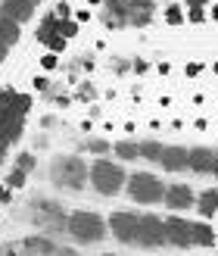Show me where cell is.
Wrapping results in <instances>:
<instances>
[{
    "mask_svg": "<svg viewBox=\"0 0 218 256\" xmlns=\"http://www.w3.org/2000/svg\"><path fill=\"white\" fill-rule=\"evenodd\" d=\"M194 206L200 210V216H206V219H212V216L218 212V190L212 188V190H203V194L197 197V203Z\"/></svg>",
    "mask_w": 218,
    "mask_h": 256,
    "instance_id": "obj_14",
    "label": "cell"
},
{
    "mask_svg": "<svg viewBox=\"0 0 218 256\" xmlns=\"http://www.w3.org/2000/svg\"><path fill=\"white\" fill-rule=\"evenodd\" d=\"M165 244H175V247H194V222L187 219H165Z\"/></svg>",
    "mask_w": 218,
    "mask_h": 256,
    "instance_id": "obj_7",
    "label": "cell"
},
{
    "mask_svg": "<svg viewBox=\"0 0 218 256\" xmlns=\"http://www.w3.org/2000/svg\"><path fill=\"white\" fill-rule=\"evenodd\" d=\"M94 91H91V84H81V91H78V97H91Z\"/></svg>",
    "mask_w": 218,
    "mask_h": 256,
    "instance_id": "obj_29",
    "label": "cell"
},
{
    "mask_svg": "<svg viewBox=\"0 0 218 256\" xmlns=\"http://www.w3.org/2000/svg\"><path fill=\"white\" fill-rule=\"evenodd\" d=\"M212 69H215V72H218V62H215V66H212Z\"/></svg>",
    "mask_w": 218,
    "mask_h": 256,
    "instance_id": "obj_34",
    "label": "cell"
},
{
    "mask_svg": "<svg viewBox=\"0 0 218 256\" xmlns=\"http://www.w3.org/2000/svg\"><path fill=\"white\" fill-rule=\"evenodd\" d=\"M212 175H218V150H215V156H212V169H209Z\"/></svg>",
    "mask_w": 218,
    "mask_h": 256,
    "instance_id": "obj_30",
    "label": "cell"
},
{
    "mask_svg": "<svg viewBox=\"0 0 218 256\" xmlns=\"http://www.w3.org/2000/svg\"><path fill=\"white\" fill-rule=\"evenodd\" d=\"M112 234L122 240V244H137V228H140V216L134 212H115L109 219Z\"/></svg>",
    "mask_w": 218,
    "mask_h": 256,
    "instance_id": "obj_6",
    "label": "cell"
},
{
    "mask_svg": "<svg viewBox=\"0 0 218 256\" xmlns=\"http://www.w3.org/2000/svg\"><path fill=\"white\" fill-rule=\"evenodd\" d=\"M165 22H169V25H181L184 22V10L178 4H172L169 10H165Z\"/></svg>",
    "mask_w": 218,
    "mask_h": 256,
    "instance_id": "obj_19",
    "label": "cell"
},
{
    "mask_svg": "<svg viewBox=\"0 0 218 256\" xmlns=\"http://www.w3.org/2000/svg\"><path fill=\"white\" fill-rule=\"evenodd\" d=\"M87 172H91V169H87L84 160H78V156H62V160L53 162V178H56V184H59V188H69V190L84 188Z\"/></svg>",
    "mask_w": 218,
    "mask_h": 256,
    "instance_id": "obj_3",
    "label": "cell"
},
{
    "mask_svg": "<svg viewBox=\"0 0 218 256\" xmlns=\"http://www.w3.org/2000/svg\"><path fill=\"white\" fill-rule=\"evenodd\" d=\"M37 41L47 44L50 50H53V54L66 47V38L59 34V16H56V12H53V16H47V19L41 22V28H37Z\"/></svg>",
    "mask_w": 218,
    "mask_h": 256,
    "instance_id": "obj_8",
    "label": "cell"
},
{
    "mask_svg": "<svg viewBox=\"0 0 218 256\" xmlns=\"http://www.w3.org/2000/svg\"><path fill=\"white\" fill-rule=\"evenodd\" d=\"M128 194H131L137 203H159L165 197V188L156 175L150 172H134L128 178Z\"/></svg>",
    "mask_w": 218,
    "mask_h": 256,
    "instance_id": "obj_4",
    "label": "cell"
},
{
    "mask_svg": "<svg viewBox=\"0 0 218 256\" xmlns=\"http://www.w3.org/2000/svg\"><path fill=\"white\" fill-rule=\"evenodd\" d=\"M41 4V0H3V6H0V12H6V16H12L16 22H25L34 12V6Z\"/></svg>",
    "mask_w": 218,
    "mask_h": 256,
    "instance_id": "obj_11",
    "label": "cell"
},
{
    "mask_svg": "<svg viewBox=\"0 0 218 256\" xmlns=\"http://www.w3.org/2000/svg\"><path fill=\"white\" fill-rule=\"evenodd\" d=\"M187 6H203V4H209V0H184Z\"/></svg>",
    "mask_w": 218,
    "mask_h": 256,
    "instance_id": "obj_31",
    "label": "cell"
},
{
    "mask_svg": "<svg viewBox=\"0 0 218 256\" xmlns=\"http://www.w3.org/2000/svg\"><path fill=\"white\" fill-rule=\"evenodd\" d=\"M212 19H218V4H215V6H212Z\"/></svg>",
    "mask_w": 218,
    "mask_h": 256,
    "instance_id": "obj_33",
    "label": "cell"
},
{
    "mask_svg": "<svg viewBox=\"0 0 218 256\" xmlns=\"http://www.w3.org/2000/svg\"><path fill=\"white\" fill-rule=\"evenodd\" d=\"M69 232L75 240H81V244H97L100 238L106 234V222L100 219L97 212H72L69 216Z\"/></svg>",
    "mask_w": 218,
    "mask_h": 256,
    "instance_id": "obj_2",
    "label": "cell"
},
{
    "mask_svg": "<svg viewBox=\"0 0 218 256\" xmlns=\"http://www.w3.org/2000/svg\"><path fill=\"white\" fill-rule=\"evenodd\" d=\"M19 25H22V22H16L12 16H6V12H0V44H6V47L16 44L19 34H22Z\"/></svg>",
    "mask_w": 218,
    "mask_h": 256,
    "instance_id": "obj_12",
    "label": "cell"
},
{
    "mask_svg": "<svg viewBox=\"0 0 218 256\" xmlns=\"http://www.w3.org/2000/svg\"><path fill=\"white\" fill-rule=\"evenodd\" d=\"M159 166H162L165 172H181V169H190V150H184V147H162Z\"/></svg>",
    "mask_w": 218,
    "mask_h": 256,
    "instance_id": "obj_10",
    "label": "cell"
},
{
    "mask_svg": "<svg viewBox=\"0 0 218 256\" xmlns=\"http://www.w3.org/2000/svg\"><path fill=\"white\" fill-rule=\"evenodd\" d=\"M215 244V234L206 222H194V247H212Z\"/></svg>",
    "mask_w": 218,
    "mask_h": 256,
    "instance_id": "obj_15",
    "label": "cell"
},
{
    "mask_svg": "<svg viewBox=\"0 0 218 256\" xmlns=\"http://www.w3.org/2000/svg\"><path fill=\"white\" fill-rule=\"evenodd\" d=\"M212 156H215V150L194 147V150H190V169H194V172H209L212 169Z\"/></svg>",
    "mask_w": 218,
    "mask_h": 256,
    "instance_id": "obj_13",
    "label": "cell"
},
{
    "mask_svg": "<svg viewBox=\"0 0 218 256\" xmlns=\"http://www.w3.org/2000/svg\"><path fill=\"white\" fill-rule=\"evenodd\" d=\"M115 153L122 160H140V144H131V140H119L115 144Z\"/></svg>",
    "mask_w": 218,
    "mask_h": 256,
    "instance_id": "obj_17",
    "label": "cell"
},
{
    "mask_svg": "<svg viewBox=\"0 0 218 256\" xmlns=\"http://www.w3.org/2000/svg\"><path fill=\"white\" fill-rule=\"evenodd\" d=\"M59 34L69 41V38H75V34H78V25H75V22H59Z\"/></svg>",
    "mask_w": 218,
    "mask_h": 256,
    "instance_id": "obj_22",
    "label": "cell"
},
{
    "mask_svg": "<svg viewBox=\"0 0 218 256\" xmlns=\"http://www.w3.org/2000/svg\"><path fill=\"white\" fill-rule=\"evenodd\" d=\"M200 69H203L200 62H190V66H187V75H200Z\"/></svg>",
    "mask_w": 218,
    "mask_h": 256,
    "instance_id": "obj_28",
    "label": "cell"
},
{
    "mask_svg": "<svg viewBox=\"0 0 218 256\" xmlns=\"http://www.w3.org/2000/svg\"><path fill=\"white\" fill-rule=\"evenodd\" d=\"M165 206L169 210H190L197 203V194L190 190L187 184H172V188H165Z\"/></svg>",
    "mask_w": 218,
    "mask_h": 256,
    "instance_id": "obj_9",
    "label": "cell"
},
{
    "mask_svg": "<svg viewBox=\"0 0 218 256\" xmlns=\"http://www.w3.org/2000/svg\"><path fill=\"white\" fill-rule=\"evenodd\" d=\"M9 197H12V188H9V184H3V188H0V203H6Z\"/></svg>",
    "mask_w": 218,
    "mask_h": 256,
    "instance_id": "obj_26",
    "label": "cell"
},
{
    "mask_svg": "<svg viewBox=\"0 0 218 256\" xmlns=\"http://www.w3.org/2000/svg\"><path fill=\"white\" fill-rule=\"evenodd\" d=\"M25 175H28V172L12 169V172H9V178H6V184H9V188H22V184H25Z\"/></svg>",
    "mask_w": 218,
    "mask_h": 256,
    "instance_id": "obj_20",
    "label": "cell"
},
{
    "mask_svg": "<svg viewBox=\"0 0 218 256\" xmlns=\"http://www.w3.org/2000/svg\"><path fill=\"white\" fill-rule=\"evenodd\" d=\"M137 244L140 247H159V244H165V219H159V216H140Z\"/></svg>",
    "mask_w": 218,
    "mask_h": 256,
    "instance_id": "obj_5",
    "label": "cell"
},
{
    "mask_svg": "<svg viewBox=\"0 0 218 256\" xmlns=\"http://www.w3.org/2000/svg\"><path fill=\"white\" fill-rule=\"evenodd\" d=\"M6 54H9V47H6V44H0V62L6 60Z\"/></svg>",
    "mask_w": 218,
    "mask_h": 256,
    "instance_id": "obj_32",
    "label": "cell"
},
{
    "mask_svg": "<svg viewBox=\"0 0 218 256\" xmlns=\"http://www.w3.org/2000/svg\"><path fill=\"white\" fill-rule=\"evenodd\" d=\"M41 62H44V69H53V66H56V56H53V50H50V56H44Z\"/></svg>",
    "mask_w": 218,
    "mask_h": 256,
    "instance_id": "obj_27",
    "label": "cell"
},
{
    "mask_svg": "<svg viewBox=\"0 0 218 256\" xmlns=\"http://www.w3.org/2000/svg\"><path fill=\"white\" fill-rule=\"evenodd\" d=\"M34 88H37V91H47V88H50V78H47V75H37V78H34Z\"/></svg>",
    "mask_w": 218,
    "mask_h": 256,
    "instance_id": "obj_25",
    "label": "cell"
},
{
    "mask_svg": "<svg viewBox=\"0 0 218 256\" xmlns=\"http://www.w3.org/2000/svg\"><path fill=\"white\" fill-rule=\"evenodd\" d=\"M190 22H203L206 19V12H203V6H190V16H187Z\"/></svg>",
    "mask_w": 218,
    "mask_h": 256,
    "instance_id": "obj_24",
    "label": "cell"
},
{
    "mask_svg": "<svg viewBox=\"0 0 218 256\" xmlns=\"http://www.w3.org/2000/svg\"><path fill=\"white\" fill-rule=\"evenodd\" d=\"M87 178H91V184L97 188V194H103V197L119 194L122 184H125L122 166H115V162H109V160H97V162L91 166V172H87Z\"/></svg>",
    "mask_w": 218,
    "mask_h": 256,
    "instance_id": "obj_1",
    "label": "cell"
},
{
    "mask_svg": "<svg viewBox=\"0 0 218 256\" xmlns=\"http://www.w3.org/2000/svg\"><path fill=\"white\" fill-rule=\"evenodd\" d=\"M16 169H22V172H31V169H34V156H31V153H22V156L16 160Z\"/></svg>",
    "mask_w": 218,
    "mask_h": 256,
    "instance_id": "obj_21",
    "label": "cell"
},
{
    "mask_svg": "<svg viewBox=\"0 0 218 256\" xmlns=\"http://www.w3.org/2000/svg\"><path fill=\"white\" fill-rule=\"evenodd\" d=\"M159 156H162V144H156V140H144V144H140V160L159 162Z\"/></svg>",
    "mask_w": 218,
    "mask_h": 256,
    "instance_id": "obj_16",
    "label": "cell"
},
{
    "mask_svg": "<svg viewBox=\"0 0 218 256\" xmlns=\"http://www.w3.org/2000/svg\"><path fill=\"white\" fill-rule=\"evenodd\" d=\"M87 150H94V153H106L109 144H106V140H87Z\"/></svg>",
    "mask_w": 218,
    "mask_h": 256,
    "instance_id": "obj_23",
    "label": "cell"
},
{
    "mask_svg": "<svg viewBox=\"0 0 218 256\" xmlns=\"http://www.w3.org/2000/svg\"><path fill=\"white\" fill-rule=\"evenodd\" d=\"M22 247H25V250H34V253H53V250H56V247L50 244V240H44V238H28Z\"/></svg>",
    "mask_w": 218,
    "mask_h": 256,
    "instance_id": "obj_18",
    "label": "cell"
}]
</instances>
